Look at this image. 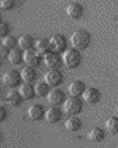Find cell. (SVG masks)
<instances>
[{
	"instance_id": "cell-7",
	"label": "cell",
	"mask_w": 118,
	"mask_h": 148,
	"mask_svg": "<svg viewBox=\"0 0 118 148\" xmlns=\"http://www.w3.org/2000/svg\"><path fill=\"white\" fill-rule=\"evenodd\" d=\"M47 101L52 106L59 107L63 105L66 99V93L60 88H52L47 96Z\"/></svg>"
},
{
	"instance_id": "cell-33",
	"label": "cell",
	"mask_w": 118,
	"mask_h": 148,
	"mask_svg": "<svg viewBox=\"0 0 118 148\" xmlns=\"http://www.w3.org/2000/svg\"><path fill=\"white\" fill-rule=\"evenodd\" d=\"M1 93H2V90H1V88H0V96H1Z\"/></svg>"
},
{
	"instance_id": "cell-10",
	"label": "cell",
	"mask_w": 118,
	"mask_h": 148,
	"mask_svg": "<svg viewBox=\"0 0 118 148\" xmlns=\"http://www.w3.org/2000/svg\"><path fill=\"white\" fill-rule=\"evenodd\" d=\"M101 92L94 87H89L85 90L82 98L83 101L90 104H94L99 102L101 99Z\"/></svg>"
},
{
	"instance_id": "cell-23",
	"label": "cell",
	"mask_w": 118,
	"mask_h": 148,
	"mask_svg": "<svg viewBox=\"0 0 118 148\" xmlns=\"http://www.w3.org/2000/svg\"><path fill=\"white\" fill-rule=\"evenodd\" d=\"M51 89H52V88L44 80L43 82L37 83L35 86L36 96L40 98L47 97Z\"/></svg>"
},
{
	"instance_id": "cell-21",
	"label": "cell",
	"mask_w": 118,
	"mask_h": 148,
	"mask_svg": "<svg viewBox=\"0 0 118 148\" xmlns=\"http://www.w3.org/2000/svg\"><path fill=\"white\" fill-rule=\"evenodd\" d=\"M7 59L12 64L19 65L22 62H24V51L22 49H18L16 47L12 49Z\"/></svg>"
},
{
	"instance_id": "cell-29",
	"label": "cell",
	"mask_w": 118,
	"mask_h": 148,
	"mask_svg": "<svg viewBox=\"0 0 118 148\" xmlns=\"http://www.w3.org/2000/svg\"><path fill=\"white\" fill-rule=\"evenodd\" d=\"M7 110L2 105H0V123H2L7 119Z\"/></svg>"
},
{
	"instance_id": "cell-14",
	"label": "cell",
	"mask_w": 118,
	"mask_h": 148,
	"mask_svg": "<svg viewBox=\"0 0 118 148\" xmlns=\"http://www.w3.org/2000/svg\"><path fill=\"white\" fill-rule=\"evenodd\" d=\"M66 12V14L71 18L75 19V20H78L83 15L84 8L83 7V5L78 2H72L67 6Z\"/></svg>"
},
{
	"instance_id": "cell-17",
	"label": "cell",
	"mask_w": 118,
	"mask_h": 148,
	"mask_svg": "<svg viewBox=\"0 0 118 148\" xmlns=\"http://www.w3.org/2000/svg\"><path fill=\"white\" fill-rule=\"evenodd\" d=\"M82 120L78 116H70L65 122V127L71 133H76L82 128Z\"/></svg>"
},
{
	"instance_id": "cell-27",
	"label": "cell",
	"mask_w": 118,
	"mask_h": 148,
	"mask_svg": "<svg viewBox=\"0 0 118 148\" xmlns=\"http://www.w3.org/2000/svg\"><path fill=\"white\" fill-rule=\"evenodd\" d=\"M10 35V26L6 22L0 23V39H4L7 36Z\"/></svg>"
},
{
	"instance_id": "cell-19",
	"label": "cell",
	"mask_w": 118,
	"mask_h": 148,
	"mask_svg": "<svg viewBox=\"0 0 118 148\" xmlns=\"http://www.w3.org/2000/svg\"><path fill=\"white\" fill-rule=\"evenodd\" d=\"M22 81L24 82L32 83L35 81L37 77V73L35 71V67L31 66H26L20 71Z\"/></svg>"
},
{
	"instance_id": "cell-5",
	"label": "cell",
	"mask_w": 118,
	"mask_h": 148,
	"mask_svg": "<svg viewBox=\"0 0 118 148\" xmlns=\"http://www.w3.org/2000/svg\"><path fill=\"white\" fill-rule=\"evenodd\" d=\"M42 60H44V56L35 47L24 51V62L27 66L36 67L41 63Z\"/></svg>"
},
{
	"instance_id": "cell-8",
	"label": "cell",
	"mask_w": 118,
	"mask_h": 148,
	"mask_svg": "<svg viewBox=\"0 0 118 148\" xmlns=\"http://www.w3.org/2000/svg\"><path fill=\"white\" fill-rule=\"evenodd\" d=\"M44 62L45 65L50 70L59 69L64 64L63 58L60 53H57L52 51L44 55Z\"/></svg>"
},
{
	"instance_id": "cell-6",
	"label": "cell",
	"mask_w": 118,
	"mask_h": 148,
	"mask_svg": "<svg viewBox=\"0 0 118 148\" xmlns=\"http://www.w3.org/2000/svg\"><path fill=\"white\" fill-rule=\"evenodd\" d=\"M51 51L57 53H63L67 49V39L64 35L56 34L50 38Z\"/></svg>"
},
{
	"instance_id": "cell-24",
	"label": "cell",
	"mask_w": 118,
	"mask_h": 148,
	"mask_svg": "<svg viewBox=\"0 0 118 148\" xmlns=\"http://www.w3.org/2000/svg\"><path fill=\"white\" fill-rule=\"evenodd\" d=\"M106 128L111 134H118V117L111 116L106 122Z\"/></svg>"
},
{
	"instance_id": "cell-9",
	"label": "cell",
	"mask_w": 118,
	"mask_h": 148,
	"mask_svg": "<svg viewBox=\"0 0 118 148\" xmlns=\"http://www.w3.org/2000/svg\"><path fill=\"white\" fill-rule=\"evenodd\" d=\"M44 81L52 88H58L64 82V74L58 70H50L44 76Z\"/></svg>"
},
{
	"instance_id": "cell-32",
	"label": "cell",
	"mask_w": 118,
	"mask_h": 148,
	"mask_svg": "<svg viewBox=\"0 0 118 148\" xmlns=\"http://www.w3.org/2000/svg\"><path fill=\"white\" fill-rule=\"evenodd\" d=\"M1 22H2V18H1V16H0V23H1Z\"/></svg>"
},
{
	"instance_id": "cell-1",
	"label": "cell",
	"mask_w": 118,
	"mask_h": 148,
	"mask_svg": "<svg viewBox=\"0 0 118 148\" xmlns=\"http://www.w3.org/2000/svg\"><path fill=\"white\" fill-rule=\"evenodd\" d=\"M91 35L86 29H79L75 30L70 38L72 47L78 51H83L90 46L91 43Z\"/></svg>"
},
{
	"instance_id": "cell-18",
	"label": "cell",
	"mask_w": 118,
	"mask_h": 148,
	"mask_svg": "<svg viewBox=\"0 0 118 148\" xmlns=\"http://www.w3.org/2000/svg\"><path fill=\"white\" fill-rule=\"evenodd\" d=\"M35 41L31 34H24L19 39V46L23 51H27L35 47Z\"/></svg>"
},
{
	"instance_id": "cell-15",
	"label": "cell",
	"mask_w": 118,
	"mask_h": 148,
	"mask_svg": "<svg viewBox=\"0 0 118 148\" xmlns=\"http://www.w3.org/2000/svg\"><path fill=\"white\" fill-rule=\"evenodd\" d=\"M24 100V99L21 95L19 90H18L15 89L10 90L6 95V101L11 106L15 107V108L20 106Z\"/></svg>"
},
{
	"instance_id": "cell-26",
	"label": "cell",
	"mask_w": 118,
	"mask_h": 148,
	"mask_svg": "<svg viewBox=\"0 0 118 148\" xmlns=\"http://www.w3.org/2000/svg\"><path fill=\"white\" fill-rule=\"evenodd\" d=\"M16 7V0H2L0 8L5 11H10Z\"/></svg>"
},
{
	"instance_id": "cell-22",
	"label": "cell",
	"mask_w": 118,
	"mask_h": 148,
	"mask_svg": "<svg viewBox=\"0 0 118 148\" xmlns=\"http://www.w3.org/2000/svg\"><path fill=\"white\" fill-rule=\"evenodd\" d=\"M35 48L42 54L43 56L47 54V53L50 52L51 51V45L50 42V39L47 38H41L35 42Z\"/></svg>"
},
{
	"instance_id": "cell-12",
	"label": "cell",
	"mask_w": 118,
	"mask_h": 148,
	"mask_svg": "<svg viewBox=\"0 0 118 148\" xmlns=\"http://www.w3.org/2000/svg\"><path fill=\"white\" fill-rule=\"evenodd\" d=\"M63 117V111L57 106H52L46 110L45 119L49 124L55 125L61 121Z\"/></svg>"
},
{
	"instance_id": "cell-2",
	"label": "cell",
	"mask_w": 118,
	"mask_h": 148,
	"mask_svg": "<svg viewBox=\"0 0 118 148\" xmlns=\"http://www.w3.org/2000/svg\"><path fill=\"white\" fill-rule=\"evenodd\" d=\"M62 58L64 65L69 69L73 70L78 68L81 65L83 56L81 51L72 47L66 49L63 53Z\"/></svg>"
},
{
	"instance_id": "cell-3",
	"label": "cell",
	"mask_w": 118,
	"mask_h": 148,
	"mask_svg": "<svg viewBox=\"0 0 118 148\" xmlns=\"http://www.w3.org/2000/svg\"><path fill=\"white\" fill-rule=\"evenodd\" d=\"M83 102L80 98L70 96L63 104L64 113L69 116H78L83 110Z\"/></svg>"
},
{
	"instance_id": "cell-11",
	"label": "cell",
	"mask_w": 118,
	"mask_h": 148,
	"mask_svg": "<svg viewBox=\"0 0 118 148\" xmlns=\"http://www.w3.org/2000/svg\"><path fill=\"white\" fill-rule=\"evenodd\" d=\"M46 110L42 104L35 103L31 105L27 110L29 118L32 121H38L43 119L45 117Z\"/></svg>"
},
{
	"instance_id": "cell-16",
	"label": "cell",
	"mask_w": 118,
	"mask_h": 148,
	"mask_svg": "<svg viewBox=\"0 0 118 148\" xmlns=\"http://www.w3.org/2000/svg\"><path fill=\"white\" fill-rule=\"evenodd\" d=\"M19 90L24 100H31L36 96L35 86L32 83L24 82L20 85Z\"/></svg>"
},
{
	"instance_id": "cell-4",
	"label": "cell",
	"mask_w": 118,
	"mask_h": 148,
	"mask_svg": "<svg viewBox=\"0 0 118 148\" xmlns=\"http://www.w3.org/2000/svg\"><path fill=\"white\" fill-rule=\"evenodd\" d=\"M22 81L21 73L19 71L12 69L5 73L2 76V82L6 87L15 88L20 85Z\"/></svg>"
},
{
	"instance_id": "cell-30",
	"label": "cell",
	"mask_w": 118,
	"mask_h": 148,
	"mask_svg": "<svg viewBox=\"0 0 118 148\" xmlns=\"http://www.w3.org/2000/svg\"><path fill=\"white\" fill-rule=\"evenodd\" d=\"M1 141H2V135L0 133V142H1Z\"/></svg>"
},
{
	"instance_id": "cell-31",
	"label": "cell",
	"mask_w": 118,
	"mask_h": 148,
	"mask_svg": "<svg viewBox=\"0 0 118 148\" xmlns=\"http://www.w3.org/2000/svg\"><path fill=\"white\" fill-rule=\"evenodd\" d=\"M2 59H1V58H0V66H1V64H2Z\"/></svg>"
},
{
	"instance_id": "cell-28",
	"label": "cell",
	"mask_w": 118,
	"mask_h": 148,
	"mask_svg": "<svg viewBox=\"0 0 118 148\" xmlns=\"http://www.w3.org/2000/svg\"><path fill=\"white\" fill-rule=\"evenodd\" d=\"M10 51L11 50L10 48L4 45L3 44L2 45H0V58L1 59H5V58L8 57Z\"/></svg>"
},
{
	"instance_id": "cell-13",
	"label": "cell",
	"mask_w": 118,
	"mask_h": 148,
	"mask_svg": "<svg viewBox=\"0 0 118 148\" xmlns=\"http://www.w3.org/2000/svg\"><path fill=\"white\" fill-rule=\"evenodd\" d=\"M86 85L85 82L80 79H76L71 83L68 88V91L70 96L73 97H82L85 90L86 89Z\"/></svg>"
},
{
	"instance_id": "cell-20",
	"label": "cell",
	"mask_w": 118,
	"mask_h": 148,
	"mask_svg": "<svg viewBox=\"0 0 118 148\" xmlns=\"http://www.w3.org/2000/svg\"><path fill=\"white\" fill-rule=\"evenodd\" d=\"M87 137L89 140L92 142L100 143L106 138V133L104 130L100 127H94L87 134Z\"/></svg>"
},
{
	"instance_id": "cell-25",
	"label": "cell",
	"mask_w": 118,
	"mask_h": 148,
	"mask_svg": "<svg viewBox=\"0 0 118 148\" xmlns=\"http://www.w3.org/2000/svg\"><path fill=\"white\" fill-rule=\"evenodd\" d=\"M2 44L12 50L19 45V39L13 35H8L2 39Z\"/></svg>"
},
{
	"instance_id": "cell-34",
	"label": "cell",
	"mask_w": 118,
	"mask_h": 148,
	"mask_svg": "<svg viewBox=\"0 0 118 148\" xmlns=\"http://www.w3.org/2000/svg\"><path fill=\"white\" fill-rule=\"evenodd\" d=\"M117 113H118V106H117Z\"/></svg>"
}]
</instances>
